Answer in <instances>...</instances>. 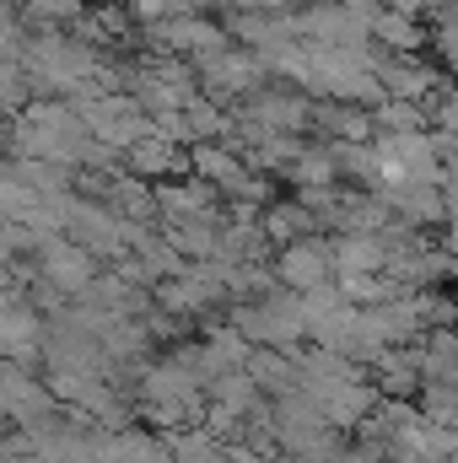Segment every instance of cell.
I'll list each match as a JSON object with an SVG mask.
<instances>
[{
	"label": "cell",
	"mask_w": 458,
	"mask_h": 463,
	"mask_svg": "<svg viewBox=\"0 0 458 463\" xmlns=\"http://www.w3.org/2000/svg\"><path fill=\"white\" fill-rule=\"evenodd\" d=\"M281 280L291 286V291H313V286H324L329 280V259H324V248H302V242H291L286 253H281Z\"/></svg>",
	"instance_id": "obj_1"
}]
</instances>
